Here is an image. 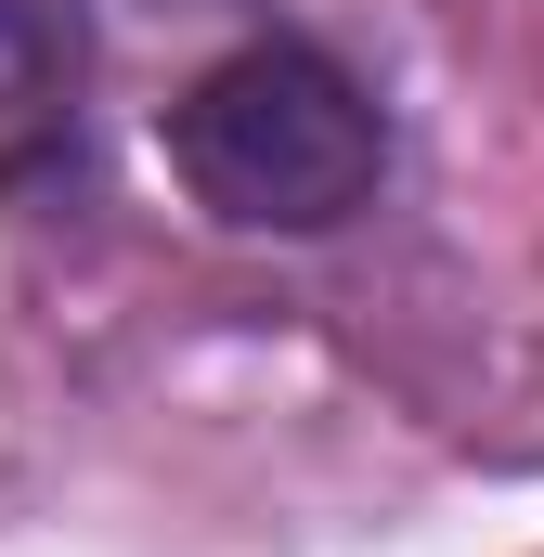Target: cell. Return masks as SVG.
<instances>
[{
	"label": "cell",
	"mask_w": 544,
	"mask_h": 557,
	"mask_svg": "<svg viewBox=\"0 0 544 557\" xmlns=\"http://www.w3.org/2000/svg\"><path fill=\"white\" fill-rule=\"evenodd\" d=\"M169 169L234 234H337L390 182V104L324 39H234L169 104Z\"/></svg>",
	"instance_id": "1"
},
{
	"label": "cell",
	"mask_w": 544,
	"mask_h": 557,
	"mask_svg": "<svg viewBox=\"0 0 544 557\" xmlns=\"http://www.w3.org/2000/svg\"><path fill=\"white\" fill-rule=\"evenodd\" d=\"M78 0H0V169H39L78 131Z\"/></svg>",
	"instance_id": "2"
}]
</instances>
